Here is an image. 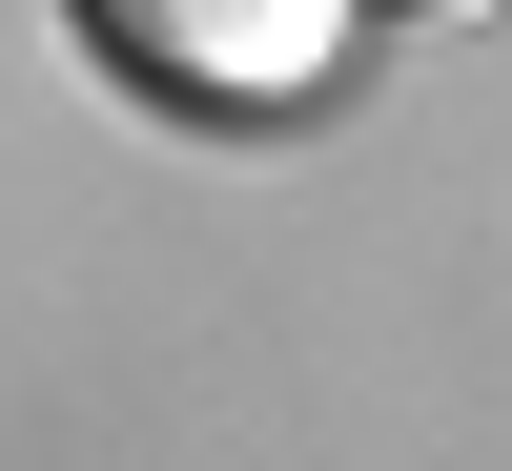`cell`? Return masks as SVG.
Listing matches in <instances>:
<instances>
[{
	"label": "cell",
	"mask_w": 512,
	"mask_h": 471,
	"mask_svg": "<svg viewBox=\"0 0 512 471\" xmlns=\"http://www.w3.org/2000/svg\"><path fill=\"white\" fill-rule=\"evenodd\" d=\"M82 41L144 103H308L328 41H349V0H82Z\"/></svg>",
	"instance_id": "cell-1"
},
{
	"label": "cell",
	"mask_w": 512,
	"mask_h": 471,
	"mask_svg": "<svg viewBox=\"0 0 512 471\" xmlns=\"http://www.w3.org/2000/svg\"><path fill=\"white\" fill-rule=\"evenodd\" d=\"M390 21H492V0H390Z\"/></svg>",
	"instance_id": "cell-2"
}]
</instances>
